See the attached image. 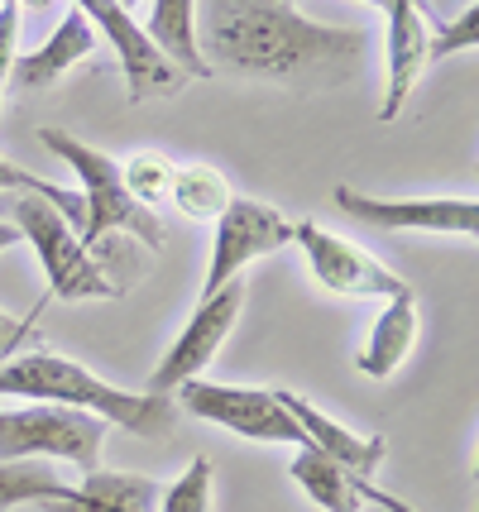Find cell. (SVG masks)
I'll use <instances>...</instances> for the list:
<instances>
[{"mask_svg":"<svg viewBox=\"0 0 479 512\" xmlns=\"http://www.w3.org/2000/svg\"><path fill=\"white\" fill-rule=\"evenodd\" d=\"M197 48L211 72L326 91L350 77L365 34L307 20L293 0H197Z\"/></svg>","mask_w":479,"mask_h":512,"instance_id":"1","label":"cell"},{"mask_svg":"<svg viewBox=\"0 0 479 512\" xmlns=\"http://www.w3.org/2000/svg\"><path fill=\"white\" fill-rule=\"evenodd\" d=\"M0 398L77 407V412H92L106 426H120L130 436H168L178 422L173 398L125 393V388L96 379L92 369H82L77 359L58 355V350H20L15 359H5L0 364Z\"/></svg>","mask_w":479,"mask_h":512,"instance_id":"2","label":"cell"},{"mask_svg":"<svg viewBox=\"0 0 479 512\" xmlns=\"http://www.w3.org/2000/svg\"><path fill=\"white\" fill-rule=\"evenodd\" d=\"M44 139V149L53 158H63L77 182H82V230H77V240L92 249L106 240V235H135L139 245L159 249L163 245V225L154 211H144L130 192H125V182H120V163L111 154H101L92 144H82L77 134H63V130H39Z\"/></svg>","mask_w":479,"mask_h":512,"instance_id":"3","label":"cell"},{"mask_svg":"<svg viewBox=\"0 0 479 512\" xmlns=\"http://www.w3.org/2000/svg\"><path fill=\"white\" fill-rule=\"evenodd\" d=\"M10 225L20 230L24 245H34L39 268L48 278V297L58 302H106L120 297V283H111V273L96 264V254L77 240V225L48 206L44 197H15L10 201Z\"/></svg>","mask_w":479,"mask_h":512,"instance_id":"4","label":"cell"},{"mask_svg":"<svg viewBox=\"0 0 479 512\" xmlns=\"http://www.w3.org/2000/svg\"><path fill=\"white\" fill-rule=\"evenodd\" d=\"M106 422L58 402L0 407V460H68L82 474L101 469Z\"/></svg>","mask_w":479,"mask_h":512,"instance_id":"5","label":"cell"},{"mask_svg":"<svg viewBox=\"0 0 479 512\" xmlns=\"http://www.w3.org/2000/svg\"><path fill=\"white\" fill-rule=\"evenodd\" d=\"M173 407H183L187 417L211 426H226L245 441L259 446H302V431L288 417V407L278 402V388H240V383L216 379H187L173 393Z\"/></svg>","mask_w":479,"mask_h":512,"instance_id":"6","label":"cell"},{"mask_svg":"<svg viewBox=\"0 0 479 512\" xmlns=\"http://www.w3.org/2000/svg\"><path fill=\"white\" fill-rule=\"evenodd\" d=\"M240 307H245V283H240V278L226 283L221 292L202 297V302H197V312L187 316V326L173 335V345H168L163 359L154 364V374H149V388H144V393H154V398H173L187 379H202V369L216 359V350L226 345V335L235 331Z\"/></svg>","mask_w":479,"mask_h":512,"instance_id":"7","label":"cell"},{"mask_svg":"<svg viewBox=\"0 0 479 512\" xmlns=\"http://www.w3.org/2000/svg\"><path fill=\"white\" fill-rule=\"evenodd\" d=\"M283 245H293V221L264 206L254 197H230V206L216 216V240H211V264H206L202 297L221 292L226 283H235L254 259H269Z\"/></svg>","mask_w":479,"mask_h":512,"instance_id":"8","label":"cell"},{"mask_svg":"<svg viewBox=\"0 0 479 512\" xmlns=\"http://www.w3.org/2000/svg\"><path fill=\"white\" fill-rule=\"evenodd\" d=\"M336 206L374 230H403V235H479L475 197H369L360 187H336Z\"/></svg>","mask_w":479,"mask_h":512,"instance_id":"9","label":"cell"},{"mask_svg":"<svg viewBox=\"0 0 479 512\" xmlns=\"http://www.w3.org/2000/svg\"><path fill=\"white\" fill-rule=\"evenodd\" d=\"M293 245H302L312 278H317L326 292H336V297H379V302H388V297H398V292L412 288L408 278H398L384 259L365 254L360 245H350L341 235H331V230L317 221L293 225Z\"/></svg>","mask_w":479,"mask_h":512,"instance_id":"10","label":"cell"},{"mask_svg":"<svg viewBox=\"0 0 479 512\" xmlns=\"http://www.w3.org/2000/svg\"><path fill=\"white\" fill-rule=\"evenodd\" d=\"M72 10H82L87 24H92L96 34H106V44L115 48L120 72H125V87H130V101L173 96V91L183 87V72L154 48V39L144 34V24L120 0H72Z\"/></svg>","mask_w":479,"mask_h":512,"instance_id":"11","label":"cell"},{"mask_svg":"<svg viewBox=\"0 0 479 512\" xmlns=\"http://www.w3.org/2000/svg\"><path fill=\"white\" fill-rule=\"evenodd\" d=\"M384 15H388V91H384V106H379V120H398L408 96L417 91V82L427 77V5L422 0H384Z\"/></svg>","mask_w":479,"mask_h":512,"instance_id":"12","label":"cell"},{"mask_svg":"<svg viewBox=\"0 0 479 512\" xmlns=\"http://www.w3.org/2000/svg\"><path fill=\"white\" fill-rule=\"evenodd\" d=\"M278 402L288 407V417L297 422L307 450L336 460V465H341L345 474H355V479H374V474H379V465H384V455H388L384 436H360V431L341 426L336 417H326L321 407H312L307 398H297L288 388H278Z\"/></svg>","mask_w":479,"mask_h":512,"instance_id":"13","label":"cell"},{"mask_svg":"<svg viewBox=\"0 0 479 512\" xmlns=\"http://www.w3.org/2000/svg\"><path fill=\"white\" fill-rule=\"evenodd\" d=\"M92 53H96V29L87 24L82 10H68L44 44L34 48V53H20V58H15L10 82L20 91H44V87H53L58 77H68L77 63H87Z\"/></svg>","mask_w":479,"mask_h":512,"instance_id":"14","label":"cell"},{"mask_svg":"<svg viewBox=\"0 0 479 512\" xmlns=\"http://www.w3.org/2000/svg\"><path fill=\"white\" fill-rule=\"evenodd\" d=\"M417 326H422L417 292L408 288V292H398V297H388L384 312L374 316V326H369L360 355H355V369L365 379H393L403 369V359L412 355V345H417Z\"/></svg>","mask_w":479,"mask_h":512,"instance_id":"15","label":"cell"},{"mask_svg":"<svg viewBox=\"0 0 479 512\" xmlns=\"http://www.w3.org/2000/svg\"><path fill=\"white\" fill-rule=\"evenodd\" d=\"M159 508V479L149 474H120L92 469L82 484H68L63 498L44 503V512H154Z\"/></svg>","mask_w":479,"mask_h":512,"instance_id":"16","label":"cell"},{"mask_svg":"<svg viewBox=\"0 0 479 512\" xmlns=\"http://www.w3.org/2000/svg\"><path fill=\"white\" fill-rule=\"evenodd\" d=\"M144 34L183 77H211L202 48H197V0H154Z\"/></svg>","mask_w":479,"mask_h":512,"instance_id":"17","label":"cell"},{"mask_svg":"<svg viewBox=\"0 0 479 512\" xmlns=\"http://www.w3.org/2000/svg\"><path fill=\"white\" fill-rule=\"evenodd\" d=\"M230 182L221 168H211V163H178V173H173V187H168V201L183 211L187 221H216L221 211L230 206Z\"/></svg>","mask_w":479,"mask_h":512,"instance_id":"18","label":"cell"},{"mask_svg":"<svg viewBox=\"0 0 479 512\" xmlns=\"http://www.w3.org/2000/svg\"><path fill=\"white\" fill-rule=\"evenodd\" d=\"M68 493V479H58L48 460H0V512L24 503H53Z\"/></svg>","mask_w":479,"mask_h":512,"instance_id":"19","label":"cell"},{"mask_svg":"<svg viewBox=\"0 0 479 512\" xmlns=\"http://www.w3.org/2000/svg\"><path fill=\"white\" fill-rule=\"evenodd\" d=\"M173 173H178V163L159 149H139L120 163V182H125V192L144 206V211H154L159 201H168V187H173Z\"/></svg>","mask_w":479,"mask_h":512,"instance_id":"20","label":"cell"},{"mask_svg":"<svg viewBox=\"0 0 479 512\" xmlns=\"http://www.w3.org/2000/svg\"><path fill=\"white\" fill-rule=\"evenodd\" d=\"M0 192L44 197L48 206H58V211H63V216L82 230V197H77V192H68V187H58V182L39 178V173H29V168H20V163H10V158H0Z\"/></svg>","mask_w":479,"mask_h":512,"instance_id":"21","label":"cell"},{"mask_svg":"<svg viewBox=\"0 0 479 512\" xmlns=\"http://www.w3.org/2000/svg\"><path fill=\"white\" fill-rule=\"evenodd\" d=\"M211 489H216V474H211V460L206 455H192V465L159 489V508L154 512H211Z\"/></svg>","mask_w":479,"mask_h":512,"instance_id":"22","label":"cell"},{"mask_svg":"<svg viewBox=\"0 0 479 512\" xmlns=\"http://www.w3.org/2000/svg\"><path fill=\"white\" fill-rule=\"evenodd\" d=\"M475 44H479V5H470L460 20L427 24V58H432V63L456 58V53H470Z\"/></svg>","mask_w":479,"mask_h":512,"instance_id":"23","label":"cell"},{"mask_svg":"<svg viewBox=\"0 0 479 512\" xmlns=\"http://www.w3.org/2000/svg\"><path fill=\"white\" fill-rule=\"evenodd\" d=\"M20 5L15 0H0V101H5V87H10V67L20 58Z\"/></svg>","mask_w":479,"mask_h":512,"instance_id":"24","label":"cell"},{"mask_svg":"<svg viewBox=\"0 0 479 512\" xmlns=\"http://www.w3.org/2000/svg\"><path fill=\"white\" fill-rule=\"evenodd\" d=\"M34 321H39V307L29 316H10V312H0V364L5 359H15L34 340Z\"/></svg>","mask_w":479,"mask_h":512,"instance_id":"25","label":"cell"},{"mask_svg":"<svg viewBox=\"0 0 479 512\" xmlns=\"http://www.w3.org/2000/svg\"><path fill=\"white\" fill-rule=\"evenodd\" d=\"M15 245H20V230H15L10 221H0V254H5V249H15Z\"/></svg>","mask_w":479,"mask_h":512,"instance_id":"26","label":"cell"},{"mask_svg":"<svg viewBox=\"0 0 479 512\" xmlns=\"http://www.w3.org/2000/svg\"><path fill=\"white\" fill-rule=\"evenodd\" d=\"M15 5H20V10H24V5H48V0H15Z\"/></svg>","mask_w":479,"mask_h":512,"instance_id":"27","label":"cell"},{"mask_svg":"<svg viewBox=\"0 0 479 512\" xmlns=\"http://www.w3.org/2000/svg\"><path fill=\"white\" fill-rule=\"evenodd\" d=\"M360 5H379V10H384V0H360Z\"/></svg>","mask_w":479,"mask_h":512,"instance_id":"28","label":"cell"},{"mask_svg":"<svg viewBox=\"0 0 479 512\" xmlns=\"http://www.w3.org/2000/svg\"><path fill=\"white\" fill-rule=\"evenodd\" d=\"M120 5H125V10H130V5H139V0H120Z\"/></svg>","mask_w":479,"mask_h":512,"instance_id":"29","label":"cell"}]
</instances>
